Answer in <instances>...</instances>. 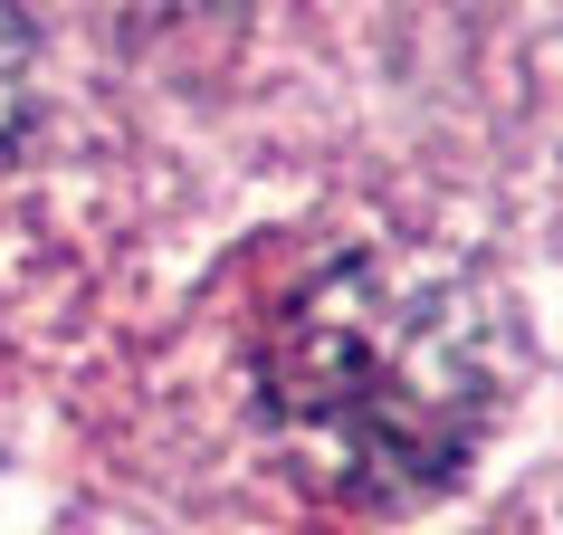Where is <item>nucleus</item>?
I'll list each match as a JSON object with an SVG mask.
<instances>
[{
  "mask_svg": "<svg viewBox=\"0 0 563 535\" xmlns=\"http://www.w3.org/2000/svg\"><path fill=\"white\" fill-rule=\"evenodd\" d=\"M506 402L487 287L430 249H354L267 326V421L316 488L363 506L430 498Z\"/></svg>",
  "mask_w": 563,
  "mask_h": 535,
  "instance_id": "obj_1",
  "label": "nucleus"
},
{
  "mask_svg": "<svg viewBox=\"0 0 563 535\" xmlns=\"http://www.w3.org/2000/svg\"><path fill=\"white\" fill-rule=\"evenodd\" d=\"M20 116H30V30H20V10L0 0V153L20 144Z\"/></svg>",
  "mask_w": 563,
  "mask_h": 535,
  "instance_id": "obj_2",
  "label": "nucleus"
}]
</instances>
